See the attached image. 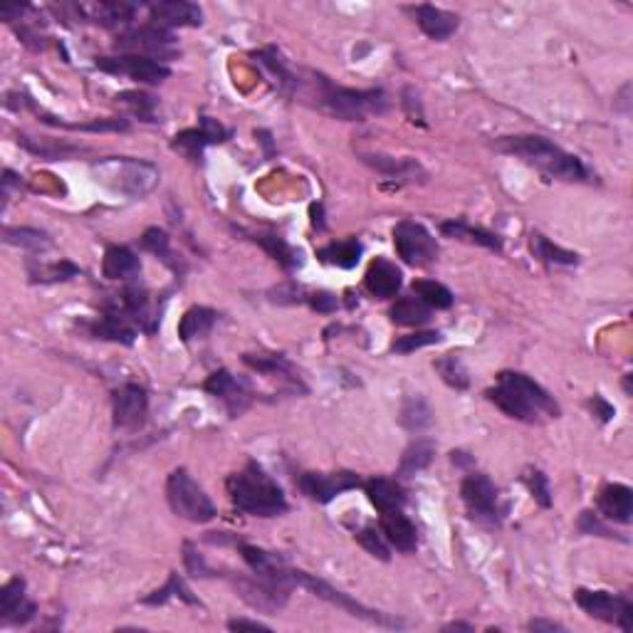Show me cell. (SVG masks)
<instances>
[{
    "instance_id": "cell-1",
    "label": "cell",
    "mask_w": 633,
    "mask_h": 633,
    "mask_svg": "<svg viewBox=\"0 0 633 633\" xmlns=\"http://www.w3.org/2000/svg\"><path fill=\"white\" fill-rule=\"evenodd\" d=\"M495 149L502 154L517 156L527 166H534L547 176L572 183H591L594 174L584 166V161L574 154H567L564 149L552 144L545 136H505L495 142Z\"/></svg>"
},
{
    "instance_id": "cell-2",
    "label": "cell",
    "mask_w": 633,
    "mask_h": 633,
    "mask_svg": "<svg viewBox=\"0 0 633 633\" xmlns=\"http://www.w3.org/2000/svg\"><path fill=\"white\" fill-rule=\"evenodd\" d=\"M488 399L510 418L524 423H542L559 416L556 401L534 378L517 371H502L498 386L488 391Z\"/></svg>"
},
{
    "instance_id": "cell-3",
    "label": "cell",
    "mask_w": 633,
    "mask_h": 633,
    "mask_svg": "<svg viewBox=\"0 0 633 633\" xmlns=\"http://www.w3.org/2000/svg\"><path fill=\"white\" fill-rule=\"evenodd\" d=\"M228 495L240 512L256 517H278L288 512L285 492L275 480L267 475L256 460H250L245 470L228 478Z\"/></svg>"
},
{
    "instance_id": "cell-4",
    "label": "cell",
    "mask_w": 633,
    "mask_h": 633,
    "mask_svg": "<svg viewBox=\"0 0 633 633\" xmlns=\"http://www.w3.org/2000/svg\"><path fill=\"white\" fill-rule=\"evenodd\" d=\"M317 79V107L342 122H364L389 110L384 89H349L334 85L322 75Z\"/></svg>"
},
{
    "instance_id": "cell-5",
    "label": "cell",
    "mask_w": 633,
    "mask_h": 633,
    "mask_svg": "<svg viewBox=\"0 0 633 633\" xmlns=\"http://www.w3.org/2000/svg\"><path fill=\"white\" fill-rule=\"evenodd\" d=\"M94 181L104 189L122 193L126 199H144L158 183V168L151 161L144 158H132V156H111L92 164Z\"/></svg>"
},
{
    "instance_id": "cell-6",
    "label": "cell",
    "mask_w": 633,
    "mask_h": 633,
    "mask_svg": "<svg viewBox=\"0 0 633 633\" xmlns=\"http://www.w3.org/2000/svg\"><path fill=\"white\" fill-rule=\"evenodd\" d=\"M166 498L171 510L176 512L181 520L193 524H206L215 517V505L206 495L196 480L191 478L189 470L176 467L166 480Z\"/></svg>"
},
{
    "instance_id": "cell-7",
    "label": "cell",
    "mask_w": 633,
    "mask_h": 633,
    "mask_svg": "<svg viewBox=\"0 0 633 633\" xmlns=\"http://www.w3.org/2000/svg\"><path fill=\"white\" fill-rule=\"evenodd\" d=\"M295 584H297V587H304L307 591H312L314 596H320V599L329 601V604H334V606H339L342 612L352 613V616H356V619H364V621L377 623V626H384V629H401V626H403V621H399V619H394V616H389V613H381V612H374V609H369V606H364V604H359L356 599H352V596L345 594V591L334 589L332 584H327V581H322V579L312 577V574H304V572H300V569H295Z\"/></svg>"
},
{
    "instance_id": "cell-8",
    "label": "cell",
    "mask_w": 633,
    "mask_h": 633,
    "mask_svg": "<svg viewBox=\"0 0 633 633\" xmlns=\"http://www.w3.org/2000/svg\"><path fill=\"white\" fill-rule=\"evenodd\" d=\"M117 50H122L124 55L136 57H151V60H168L176 55V45H174V35L156 28V25H142V28H132L117 35Z\"/></svg>"
},
{
    "instance_id": "cell-9",
    "label": "cell",
    "mask_w": 633,
    "mask_h": 633,
    "mask_svg": "<svg viewBox=\"0 0 633 633\" xmlns=\"http://www.w3.org/2000/svg\"><path fill=\"white\" fill-rule=\"evenodd\" d=\"M460 495L466 502L467 512L473 520L485 524H500L502 510H500V492L492 485V480L483 473H470L463 485H460Z\"/></svg>"
},
{
    "instance_id": "cell-10",
    "label": "cell",
    "mask_w": 633,
    "mask_h": 633,
    "mask_svg": "<svg viewBox=\"0 0 633 633\" xmlns=\"http://www.w3.org/2000/svg\"><path fill=\"white\" fill-rule=\"evenodd\" d=\"M394 245H396V253L403 263H409L413 267L431 265L435 257H438V243L435 238L421 223L416 221H401L394 228Z\"/></svg>"
},
{
    "instance_id": "cell-11",
    "label": "cell",
    "mask_w": 633,
    "mask_h": 633,
    "mask_svg": "<svg viewBox=\"0 0 633 633\" xmlns=\"http://www.w3.org/2000/svg\"><path fill=\"white\" fill-rule=\"evenodd\" d=\"M574 599H577L579 609L584 613H589L591 619L613 623V626H619L626 633L631 631L633 604L626 596H613L609 591L579 589L574 594Z\"/></svg>"
},
{
    "instance_id": "cell-12",
    "label": "cell",
    "mask_w": 633,
    "mask_h": 633,
    "mask_svg": "<svg viewBox=\"0 0 633 633\" xmlns=\"http://www.w3.org/2000/svg\"><path fill=\"white\" fill-rule=\"evenodd\" d=\"M97 69L110 72V75H122V77L136 79L142 85H161L164 79L171 77V69L158 60L151 57L136 55H119V57H100Z\"/></svg>"
},
{
    "instance_id": "cell-13",
    "label": "cell",
    "mask_w": 633,
    "mask_h": 633,
    "mask_svg": "<svg viewBox=\"0 0 633 633\" xmlns=\"http://www.w3.org/2000/svg\"><path fill=\"white\" fill-rule=\"evenodd\" d=\"M297 485L310 500L332 502L346 490L359 488L361 480L354 473H302Z\"/></svg>"
},
{
    "instance_id": "cell-14",
    "label": "cell",
    "mask_w": 633,
    "mask_h": 633,
    "mask_svg": "<svg viewBox=\"0 0 633 633\" xmlns=\"http://www.w3.org/2000/svg\"><path fill=\"white\" fill-rule=\"evenodd\" d=\"M114 409V426L117 428H139L146 418L149 399L146 391L139 384H124L111 396Z\"/></svg>"
},
{
    "instance_id": "cell-15",
    "label": "cell",
    "mask_w": 633,
    "mask_h": 633,
    "mask_svg": "<svg viewBox=\"0 0 633 633\" xmlns=\"http://www.w3.org/2000/svg\"><path fill=\"white\" fill-rule=\"evenodd\" d=\"M225 139H228V129L221 122H215L211 117H200L199 129H186V132L176 134L171 146L183 156H189L191 161H199L206 146L221 144Z\"/></svg>"
},
{
    "instance_id": "cell-16",
    "label": "cell",
    "mask_w": 633,
    "mask_h": 633,
    "mask_svg": "<svg viewBox=\"0 0 633 633\" xmlns=\"http://www.w3.org/2000/svg\"><path fill=\"white\" fill-rule=\"evenodd\" d=\"M233 581H235V589H238V594H240V599H243L248 606L257 609V612L275 613L280 612L289 599L288 591L278 589V587H272V584H267V581H263V579L257 577L256 579L235 577Z\"/></svg>"
},
{
    "instance_id": "cell-17",
    "label": "cell",
    "mask_w": 633,
    "mask_h": 633,
    "mask_svg": "<svg viewBox=\"0 0 633 633\" xmlns=\"http://www.w3.org/2000/svg\"><path fill=\"white\" fill-rule=\"evenodd\" d=\"M203 389L225 403L231 418H238V416L250 406V391H248V386H245L240 378H235L231 371H225V369L211 374Z\"/></svg>"
},
{
    "instance_id": "cell-18",
    "label": "cell",
    "mask_w": 633,
    "mask_h": 633,
    "mask_svg": "<svg viewBox=\"0 0 633 633\" xmlns=\"http://www.w3.org/2000/svg\"><path fill=\"white\" fill-rule=\"evenodd\" d=\"M37 606L25 596V581L20 577L11 579L0 589V621L5 626H25L33 621Z\"/></svg>"
},
{
    "instance_id": "cell-19",
    "label": "cell",
    "mask_w": 633,
    "mask_h": 633,
    "mask_svg": "<svg viewBox=\"0 0 633 633\" xmlns=\"http://www.w3.org/2000/svg\"><path fill=\"white\" fill-rule=\"evenodd\" d=\"M149 15H151V25L164 28V30H168V28H196L203 22V11L196 3H186V0L151 3Z\"/></svg>"
},
{
    "instance_id": "cell-20",
    "label": "cell",
    "mask_w": 633,
    "mask_h": 633,
    "mask_svg": "<svg viewBox=\"0 0 633 633\" xmlns=\"http://www.w3.org/2000/svg\"><path fill=\"white\" fill-rule=\"evenodd\" d=\"M361 161L369 164L384 178L399 181V183H423L426 181V171L413 158H394V156L386 154H361Z\"/></svg>"
},
{
    "instance_id": "cell-21",
    "label": "cell",
    "mask_w": 633,
    "mask_h": 633,
    "mask_svg": "<svg viewBox=\"0 0 633 633\" xmlns=\"http://www.w3.org/2000/svg\"><path fill=\"white\" fill-rule=\"evenodd\" d=\"M364 285L367 289L378 297V300H389V297H396L399 295L401 285H403V275L401 270L389 260L384 257H377L367 270V278H364Z\"/></svg>"
},
{
    "instance_id": "cell-22",
    "label": "cell",
    "mask_w": 633,
    "mask_h": 633,
    "mask_svg": "<svg viewBox=\"0 0 633 633\" xmlns=\"http://www.w3.org/2000/svg\"><path fill=\"white\" fill-rule=\"evenodd\" d=\"M381 532L386 537V542H389L391 547H396L403 555H411V552L418 549L416 524L401 510L384 512V515H381Z\"/></svg>"
},
{
    "instance_id": "cell-23",
    "label": "cell",
    "mask_w": 633,
    "mask_h": 633,
    "mask_svg": "<svg viewBox=\"0 0 633 633\" xmlns=\"http://www.w3.org/2000/svg\"><path fill=\"white\" fill-rule=\"evenodd\" d=\"M599 512L612 523L629 524L633 520V490L621 483H612L599 492Z\"/></svg>"
},
{
    "instance_id": "cell-24",
    "label": "cell",
    "mask_w": 633,
    "mask_h": 633,
    "mask_svg": "<svg viewBox=\"0 0 633 633\" xmlns=\"http://www.w3.org/2000/svg\"><path fill=\"white\" fill-rule=\"evenodd\" d=\"M411 12L418 22V28L434 40H448L460 25L458 15L443 11V8H435V5H416Z\"/></svg>"
},
{
    "instance_id": "cell-25",
    "label": "cell",
    "mask_w": 633,
    "mask_h": 633,
    "mask_svg": "<svg viewBox=\"0 0 633 633\" xmlns=\"http://www.w3.org/2000/svg\"><path fill=\"white\" fill-rule=\"evenodd\" d=\"M77 11L87 20L100 22L104 28H117V25H129L139 11V5H134V3H89V5H77Z\"/></svg>"
},
{
    "instance_id": "cell-26",
    "label": "cell",
    "mask_w": 633,
    "mask_h": 633,
    "mask_svg": "<svg viewBox=\"0 0 633 633\" xmlns=\"http://www.w3.org/2000/svg\"><path fill=\"white\" fill-rule=\"evenodd\" d=\"M139 270H142L139 257L124 245H111L110 250L104 253L101 272L107 280H132L139 275Z\"/></svg>"
},
{
    "instance_id": "cell-27",
    "label": "cell",
    "mask_w": 633,
    "mask_h": 633,
    "mask_svg": "<svg viewBox=\"0 0 633 633\" xmlns=\"http://www.w3.org/2000/svg\"><path fill=\"white\" fill-rule=\"evenodd\" d=\"M367 495L369 500H371V505H374L381 515H384V512L403 510V505H406V495H403V490L399 488V483H394V480H386V478L369 480Z\"/></svg>"
},
{
    "instance_id": "cell-28",
    "label": "cell",
    "mask_w": 633,
    "mask_h": 633,
    "mask_svg": "<svg viewBox=\"0 0 633 633\" xmlns=\"http://www.w3.org/2000/svg\"><path fill=\"white\" fill-rule=\"evenodd\" d=\"M215 320H218V314L208 310V307H191V310L183 314L181 324H178V337H181L186 345L193 342V339H203V337L213 329Z\"/></svg>"
},
{
    "instance_id": "cell-29",
    "label": "cell",
    "mask_w": 633,
    "mask_h": 633,
    "mask_svg": "<svg viewBox=\"0 0 633 633\" xmlns=\"http://www.w3.org/2000/svg\"><path fill=\"white\" fill-rule=\"evenodd\" d=\"M94 334L100 339H110V342H122V345H134L136 329L129 324V317L124 312H107L100 322L94 324Z\"/></svg>"
},
{
    "instance_id": "cell-30",
    "label": "cell",
    "mask_w": 633,
    "mask_h": 633,
    "mask_svg": "<svg viewBox=\"0 0 633 633\" xmlns=\"http://www.w3.org/2000/svg\"><path fill=\"white\" fill-rule=\"evenodd\" d=\"M320 260L327 263V265H337L342 270H352V267L359 265V257H361V243L356 238H349V240H339V243H329L327 248H322L320 253Z\"/></svg>"
},
{
    "instance_id": "cell-31",
    "label": "cell",
    "mask_w": 633,
    "mask_h": 633,
    "mask_svg": "<svg viewBox=\"0 0 633 633\" xmlns=\"http://www.w3.org/2000/svg\"><path fill=\"white\" fill-rule=\"evenodd\" d=\"M391 320L401 327H418L431 320V307L423 304L418 297H401L396 304L391 307Z\"/></svg>"
},
{
    "instance_id": "cell-32",
    "label": "cell",
    "mask_w": 633,
    "mask_h": 633,
    "mask_svg": "<svg viewBox=\"0 0 633 633\" xmlns=\"http://www.w3.org/2000/svg\"><path fill=\"white\" fill-rule=\"evenodd\" d=\"M441 231H443V235H448V238H466L470 243H478L483 245V248H488V250H495V253H500L502 250V243L498 235L488 233V231H483V228H473V225H467V223L463 221L443 223Z\"/></svg>"
},
{
    "instance_id": "cell-33",
    "label": "cell",
    "mask_w": 633,
    "mask_h": 633,
    "mask_svg": "<svg viewBox=\"0 0 633 633\" xmlns=\"http://www.w3.org/2000/svg\"><path fill=\"white\" fill-rule=\"evenodd\" d=\"M243 361L260 374H278V377H288L289 381L300 384L295 367L282 354H245Z\"/></svg>"
},
{
    "instance_id": "cell-34",
    "label": "cell",
    "mask_w": 633,
    "mask_h": 633,
    "mask_svg": "<svg viewBox=\"0 0 633 633\" xmlns=\"http://www.w3.org/2000/svg\"><path fill=\"white\" fill-rule=\"evenodd\" d=\"M413 295L423 304H428L431 310H448L453 304V292L441 282H435V280H416L413 282Z\"/></svg>"
},
{
    "instance_id": "cell-35",
    "label": "cell",
    "mask_w": 633,
    "mask_h": 633,
    "mask_svg": "<svg viewBox=\"0 0 633 633\" xmlns=\"http://www.w3.org/2000/svg\"><path fill=\"white\" fill-rule=\"evenodd\" d=\"M434 453H435V445L431 443V441H416V443L403 453V458H401L399 473L401 475H406V478H409V475H416L418 470L431 466Z\"/></svg>"
},
{
    "instance_id": "cell-36",
    "label": "cell",
    "mask_w": 633,
    "mask_h": 633,
    "mask_svg": "<svg viewBox=\"0 0 633 633\" xmlns=\"http://www.w3.org/2000/svg\"><path fill=\"white\" fill-rule=\"evenodd\" d=\"M3 240L8 245H18V248H25V250H33V253H43V250H47L53 245L47 233L35 231V228H5L3 231Z\"/></svg>"
},
{
    "instance_id": "cell-37",
    "label": "cell",
    "mask_w": 633,
    "mask_h": 633,
    "mask_svg": "<svg viewBox=\"0 0 633 633\" xmlns=\"http://www.w3.org/2000/svg\"><path fill=\"white\" fill-rule=\"evenodd\" d=\"M532 250L547 265H577L579 256L572 250H564L559 245L549 243L545 235H532Z\"/></svg>"
},
{
    "instance_id": "cell-38",
    "label": "cell",
    "mask_w": 633,
    "mask_h": 633,
    "mask_svg": "<svg viewBox=\"0 0 633 633\" xmlns=\"http://www.w3.org/2000/svg\"><path fill=\"white\" fill-rule=\"evenodd\" d=\"M171 599H178V601H186V604H199V599L191 594V589L183 584V579L178 577V574H171L166 581V587L164 589L154 591L151 596H146V599H142V604H146V606H161V604H166V601Z\"/></svg>"
},
{
    "instance_id": "cell-39",
    "label": "cell",
    "mask_w": 633,
    "mask_h": 633,
    "mask_svg": "<svg viewBox=\"0 0 633 633\" xmlns=\"http://www.w3.org/2000/svg\"><path fill=\"white\" fill-rule=\"evenodd\" d=\"M431 421H434V411H431V406H428L421 396L406 399L403 409H401V423H403L409 431H423V428L431 426Z\"/></svg>"
},
{
    "instance_id": "cell-40",
    "label": "cell",
    "mask_w": 633,
    "mask_h": 633,
    "mask_svg": "<svg viewBox=\"0 0 633 633\" xmlns=\"http://www.w3.org/2000/svg\"><path fill=\"white\" fill-rule=\"evenodd\" d=\"M253 240L263 245V250H267L270 257L282 267H288L289 270V267L300 265V253H295L280 235H256Z\"/></svg>"
},
{
    "instance_id": "cell-41",
    "label": "cell",
    "mask_w": 633,
    "mask_h": 633,
    "mask_svg": "<svg viewBox=\"0 0 633 633\" xmlns=\"http://www.w3.org/2000/svg\"><path fill=\"white\" fill-rule=\"evenodd\" d=\"M37 117L43 119L45 124H53V126H62V129H79V132H126L129 129V122L126 119H97L92 124H67L62 119H55L45 111H37Z\"/></svg>"
},
{
    "instance_id": "cell-42",
    "label": "cell",
    "mask_w": 633,
    "mask_h": 633,
    "mask_svg": "<svg viewBox=\"0 0 633 633\" xmlns=\"http://www.w3.org/2000/svg\"><path fill=\"white\" fill-rule=\"evenodd\" d=\"M435 369L438 374L443 377V381L448 386H453L458 391H466L467 384H470V377H467V369L463 367V361L458 356H443L435 361Z\"/></svg>"
},
{
    "instance_id": "cell-43",
    "label": "cell",
    "mask_w": 633,
    "mask_h": 633,
    "mask_svg": "<svg viewBox=\"0 0 633 633\" xmlns=\"http://www.w3.org/2000/svg\"><path fill=\"white\" fill-rule=\"evenodd\" d=\"M142 245H144L149 253H154V256L161 257L168 267L178 270V263L174 260V250H171V238H168L161 228H149V231L144 233V238H142Z\"/></svg>"
},
{
    "instance_id": "cell-44",
    "label": "cell",
    "mask_w": 633,
    "mask_h": 633,
    "mask_svg": "<svg viewBox=\"0 0 633 633\" xmlns=\"http://www.w3.org/2000/svg\"><path fill=\"white\" fill-rule=\"evenodd\" d=\"M79 275V267L72 263H55V265H40L37 270L30 267V278L33 282H62V280H72Z\"/></svg>"
},
{
    "instance_id": "cell-45",
    "label": "cell",
    "mask_w": 633,
    "mask_h": 633,
    "mask_svg": "<svg viewBox=\"0 0 633 633\" xmlns=\"http://www.w3.org/2000/svg\"><path fill=\"white\" fill-rule=\"evenodd\" d=\"M117 100L122 101L124 107H129L139 119H144V122H156L154 119L156 100L151 97V94H144V92H122V94H117Z\"/></svg>"
},
{
    "instance_id": "cell-46",
    "label": "cell",
    "mask_w": 633,
    "mask_h": 633,
    "mask_svg": "<svg viewBox=\"0 0 633 633\" xmlns=\"http://www.w3.org/2000/svg\"><path fill=\"white\" fill-rule=\"evenodd\" d=\"M438 342H441V334L438 332H416V334H406V337H399L391 349H394L396 354H411V352H416V349L438 345Z\"/></svg>"
},
{
    "instance_id": "cell-47",
    "label": "cell",
    "mask_w": 633,
    "mask_h": 633,
    "mask_svg": "<svg viewBox=\"0 0 633 633\" xmlns=\"http://www.w3.org/2000/svg\"><path fill=\"white\" fill-rule=\"evenodd\" d=\"M356 540H359V545L367 549L371 556H378V559H384V562H389L391 559V552H389V545H386V537L384 534H378L374 527H364L361 532H356Z\"/></svg>"
},
{
    "instance_id": "cell-48",
    "label": "cell",
    "mask_w": 633,
    "mask_h": 633,
    "mask_svg": "<svg viewBox=\"0 0 633 633\" xmlns=\"http://www.w3.org/2000/svg\"><path fill=\"white\" fill-rule=\"evenodd\" d=\"M524 483L530 485V492L534 495V500L540 502L542 507H552V492H549V480L542 470H534L530 467L524 473Z\"/></svg>"
},
{
    "instance_id": "cell-49",
    "label": "cell",
    "mask_w": 633,
    "mask_h": 633,
    "mask_svg": "<svg viewBox=\"0 0 633 633\" xmlns=\"http://www.w3.org/2000/svg\"><path fill=\"white\" fill-rule=\"evenodd\" d=\"M183 559H186V567H189V572L193 574V577H208L211 574V569H208V564L203 562V556L193 549V545H189L186 542V547H183Z\"/></svg>"
},
{
    "instance_id": "cell-50",
    "label": "cell",
    "mask_w": 633,
    "mask_h": 633,
    "mask_svg": "<svg viewBox=\"0 0 633 633\" xmlns=\"http://www.w3.org/2000/svg\"><path fill=\"white\" fill-rule=\"evenodd\" d=\"M403 107L409 110V119L411 122L426 124L423 122V111H421V100H418V92L411 87L403 89Z\"/></svg>"
},
{
    "instance_id": "cell-51",
    "label": "cell",
    "mask_w": 633,
    "mask_h": 633,
    "mask_svg": "<svg viewBox=\"0 0 633 633\" xmlns=\"http://www.w3.org/2000/svg\"><path fill=\"white\" fill-rule=\"evenodd\" d=\"M579 530H581L584 534L599 532V534H604V537H612V534H609V530H606V527H604V524L596 520V515H594V512H584V515H581V520H579Z\"/></svg>"
},
{
    "instance_id": "cell-52",
    "label": "cell",
    "mask_w": 633,
    "mask_h": 633,
    "mask_svg": "<svg viewBox=\"0 0 633 633\" xmlns=\"http://www.w3.org/2000/svg\"><path fill=\"white\" fill-rule=\"evenodd\" d=\"M310 304L317 312H324V314H327V312L337 310L339 302H337V297L329 295V292H314V295H310Z\"/></svg>"
},
{
    "instance_id": "cell-53",
    "label": "cell",
    "mask_w": 633,
    "mask_h": 633,
    "mask_svg": "<svg viewBox=\"0 0 633 633\" xmlns=\"http://www.w3.org/2000/svg\"><path fill=\"white\" fill-rule=\"evenodd\" d=\"M228 629L231 631H240V629H253V631H270V626L260 621H248V619H231L228 621Z\"/></svg>"
},
{
    "instance_id": "cell-54",
    "label": "cell",
    "mask_w": 633,
    "mask_h": 633,
    "mask_svg": "<svg viewBox=\"0 0 633 633\" xmlns=\"http://www.w3.org/2000/svg\"><path fill=\"white\" fill-rule=\"evenodd\" d=\"M591 406L596 409V413H599V418H601V421H604V423L612 421L613 413H616V411H613L612 403H606V401L601 399V396H594V401H591Z\"/></svg>"
},
{
    "instance_id": "cell-55",
    "label": "cell",
    "mask_w": 633,
    "mask_h": 633,
    "mask_svg": "<svg viewBox=\"0 0 633 633\" xmlns=\"http://www.w3.org/2000/svg\"><path fill=\"white\" fill-rule=\"evenodd\" d=\"M532 631H562V626L555 621H532L530 623Z\"/></svg>"
},
{
    "instance_id": "cell-56",
    "label": "cell",
    "mask_w": 633,
    "mask_h": 633,
    "mask_svg": "<svg viewBox=\"0 0 633 633\" xmlns=\"http://www.w3.org/2000/svg\"><path fill=\"white\" fill-rule=\"evenodd\" d=\"M312 225L324 231V221H322V206H312Z\"/></svg>"
},
{
    "instance_id": "cell-57",
    "label": "cell",
    "mask_w": 633,
    "mask_h": 633,
    "mask_svg": "<svg viewBox=\"0 0 633 633\" xmlns=\"http://www.w3.org/2000/svg\"><path fill=\"white\" fill-rule=\"evenodd\" d=\"M443 631H473V626H467V623H450V626H445Z\"/></svg>"
}]
</instances>
